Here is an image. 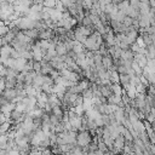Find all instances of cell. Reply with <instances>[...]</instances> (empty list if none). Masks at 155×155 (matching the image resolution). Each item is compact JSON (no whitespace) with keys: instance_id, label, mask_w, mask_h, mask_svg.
<instances>
[{"instance_id":"6da1fadb","label":"cell","mask_w":155,"mask_h":155,"mask_svg":"<svg viewBox=\"0 0 155 155\" xmlns=\"http://www.w3.org/2000/svg\"><path fill=\"white\" fill-rule=\"evenodd\" d=\"M75 142H76V145H79L80 148H86L92 142V134L90 133V131L81 130L76 133Z\"/></svg>"},{"instance_id":"7a4b0ae2","label":"cell","mask_w":155,"mask_h":155,"mask_svg":"<svg viewBox=\"0 0 155 155\" xmlns=\"http://www.w3.org/2000/svg\"><path fill=\"white\" fill-rule=\"evenodd\" d=\"M0 97H1L2 99H5L6 102L13 103V102H15V98H16V90H15V88H5V90L0 93Z\"/></svg>"},{"instance_id":"3957f363","label":"cell","mask_w":155,"mask_h":155,"mask_svg":"<svg viewBox=\"0 0 155 155\" xmlns=\"http://www.w3.org/2000/svg\"><path fill=\"white\" fill-rule=\"evenodd\" d=\"M12 110H15V103H10V102H7V103L0 105V113L4 114L7 119H8V115L11 114Z\"/></svg>"},{"instance_id":"277c9868","label":"cell","mask_w":155,"mask_h":155,"mask_svg":"<svg viewBox=\"0 0 155 155\" xmlns=\"http://www.w3.org/2000/svg\"><path fill=\"white\" fill-rule=\"evenodd\" d=\"M113 145H114L116 149H119L120 151H122V149H124V147H125V138H124V136L120 134V136H117L116 138H114V139H113Z\"/></svg>"},{"instance_id":"5b68a950","label":"cell","mask_w":155,"mask_h":155,"mask_svg":"<svg viewBox=\"0 0 155 155\" xmlns=\"http://www.w3.org/2000/svg\"><path fill=\"white\" fill-rule=\"evenodd\" d=\"M42 84H44V76H42L40 73H36L35 78L33 79L31 86H33L34 88H36V90H40V87L42 86Z\"/></svg>"},{"instance_id":"8992f818","label":"cell","mask_w":155,"mask_h":155,"mask_svg":"<svg viewBox=\"0 0 155 155\" xmlns=\"http://www.w3.org/2000/svg\"><path fill=\"white\" fill-rule=\"evenodd\" d=\"M133 57H134V53L130 50H126V51H121V54H120V59L122 61H130L132 62L133 61Z\"/></svg>"},{"instance_id":"52a82bcc","label":"cell","mask_w":155,"mask_h":155,"mask_svg":"<svg viewBox=\"0 0 155 155\" xmlns=\"http://www.w3.org/2000/svg\"><path fill=\"white\" fill-rule=\"evenodd\" d=\"M110 90H111V93H113L114 96L121 97L122 93H124V88H122L119 84H111V85H110Z\"/></svg>"},{"instance_id":"ba28073f","label":"cell","mask_w":155,"mask_h":155,"mask_svg":"<svg viewBox=\"0 0 155 155\" xmlns=\"http://www.w3.org/2000/svg\"><path fill=\"white\" fill-rule=\"evenodd\" d=\"M54 50H56V54H57V56H59V57H63V56H65V54H67L65 46H64V44H63V42H61V41L56 45Z\"/></svg>"},{"instance_id":"9c48e42d","label":"cell","mask_w":155,"mask_h":155,"mask_svg":"<svg viewBox=\"0 0 155 155\" xmlns=\"http://www.w3.org/2000/svg\"><path fill=\"white\" fill-rule=\"evenodd\" d=\"M71 51H73L75 54H79V53L85 52V48H84L82 44H80V42H78V41H75V40H74V44H73V48H71Z\"/></svg>"},{"instance_id":"30bf717a","label":"cell","mask_w":155,"mask_h":155,"mask_svg":"<svg viewBox=\"0 0 155 155\" xmlns=\"http://www.w3.org/2000/svg\"><path fill=\"white\" fill-rule=\"evenodd\" d=\"M17 85V79H5V88H16Z\"/></svg>"},{"instance_id":"8fae6325","label":"cell","mask_w":155,"mask_h":155,"mask_svg":"<svg viewBox=\"0 0 155 155\" xmlns=\"http://www.w3.org/2000/svg\"><path fill=\"white\" fill-rule=\"evenodd\" d=\"M81 97H82L84 99L91 101V99L93 98V90H92V88H86L85 91L81 92Z\"/></svg>"},{"instance_id":"7c38bea8","label":"cell","mask_w":155,"mask_h":155,"mask_svg":"<svg viewBox=\"0 0 155 155\" xmlns=\"http://www.w3.org/2000/svg\"><path fill=\"white\" fill-rule=\"evenodd\" d=\"M8 136L7 134H0V149L5 150L6 147H7V143H8Z\"/></svg>"},{"instance_id":"4fadbf2b","label":"cell","mask_w":155,"mask_h":155,"mask_svg":"<svg viewBox=\"0 0 155 155\" xmlns=\"http://www.w3.org/2000/svg\"><path fill=\"white\" fill-rule=\"evenodd\" d=\"M8 30H10V27L6 25L4 22H0V39L4 38L8 33Z\"/></svg>"},{"instance_id":"5bb4252c","label":"cell","mask_w":155,"mask_h":155,"mask_svg":"<svg viewBox=\"0 0 155 155\" xmlns=\"http://www.w3.org/2000/svg\"><path fill=\"white\" fill-rule=\"evenodd\" d=\"M40 91H41V93H44V94L48 96V94H51V93H52V86L46 85V84H42V86L40 87Z\"/></svg>"},{"instance_id":"9a60e30c","label":"cell","mask_w":155,"mask_h":155,"mask_svg":"<svg viewBox=\"0 0 155 155\" xmlns=\"http://www.w3.org/2000/svg\"><path fill=\"white\" fill-rule=\"evenodd\" d=\"M40 69H41V63H40V62H34V61H33V70H34L35 73H39Z\"/></svg>"},{"instance_id":"2e32d148","label":"cell","mask_w":155,"mask_h":155,"mask_svg":"<svg viewBox=\"0 0 155 155\" xmlns=\"http://www.w3.org/2000/svg\"><path fill=\"white\" fill-rule=\"evenodd\" d=\"M44 84L50 85V86H53V80H52L48 75H46V76H44Z\"/></svg>"},{"instance_id":"e0dca14e","label":"cell","mask_w":155,"mask_h":155,"mask_svg":"<svg viewBox=\"0 0 155 155\" xmlns=\"http://www.w3.org/2000/svg\"><path fill=\"white\" fill-rule=\"evenodd\" d=\"M5 75H6V68L0 64V78H5Z\"/></svg>"},{"instance_id":"ac0fdd59","label":"cell","mask_w":155,"mask_h":155,"mask_svg":"<svg viewBox=\"0 0 155 155\" xmlns=\"http://www.w3.org/2000/svg\"><path fill=\"white\" fill-rule=\"evenodd\" d=\"M5 90V79L4 78H0V93Z\"/></svg>"},{"instance_id":"d6986e66","label":"cell","mask_w":155,"mask_h":155,"mask_svg":"<svg viewBox=\"0 0 155 155\" xmlns=\"http://www.w3.org/2000/svg\"><path fill=\"white\" fill-rule=\"evenodd\" d=\"M7 121H8V119H7L4 114H1V113H0V125H1V124H4V122H7Z\"/></svg>"},{"instance_id":"ffe728a7","label":"cell","mask_w":155,"mask_h":155,"mask_svg":"<svg viewBox=\"0 0 155 155\" xmlns=\"http://www.w3.org/2000/svg\"><path fill=\"white\" fill-rule=\"evenodd\" d=\"M1 46H2V44H1V39H0V48H1Z\"/></svg>"}]
</instances>
